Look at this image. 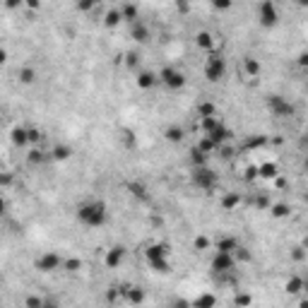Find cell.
<instances>
[{"label": "cell", "instance_id": "1", "mask_svg": "<svg viewBox=\"0 0 308 308\" xmlns=\"http://www.w3.org/2000/svg\"><path fill=\"white\" fill-rule=\"evenodd\" d=\"M75 219L85 229H101L109 221V205L101 198H89L82 200L75 207Z\"/></svg>", "mask_w": 308, "mask_h": 308}, {"label": "cell", "instance_id": "2", "mask_svg": "<svg viewBox=\"0 0 308 308\" xmlns=\"http://www.w3.org/2000/svg\"><path fill=\"white\" fill-rule=\"evenodd\" d=\"M144 260L157 275H169L171 272V258H169V246L166 243H149L144 248Z\"/></svg>", "mask_w": 308, "mask_h": 308}, {"label": "cell", "instance_id": "3", "mask_svg": "<svg viewBox=\"0 0 308 308\" xmlns=\"http://www.w3.org/2000/svg\"><path fill=\"white\" fill-rule=\"evenodd\" d=\"M202 75L207 82H221L224 75H226V60L219 51H212L205 58V65H202Z\"/></svg>", "mask_w": 308, "mask_h": 308}, {"label": "cell", "instance_id": "4", "mask_svg": "<svg viewBox=\"0 0 308 308\" xmlns=\"http://www.w3.org/2000/svg\"><path fill=\"white\" fill-rule=\"evenodd\" d=\"M200 125H202V132H205L207 137H212V140L219 144V147H221V144H226L231 140V130L219 121V118H217V116L200 118Z\"/></svg>", "mask_w": 308, "mask_h": 308}, {"label": "cell", "instance_id": "5", "mask_svg": "<svg viewBox=\"0 0 308 308\" xmlns=\"http://www.w3.org/2000/svg\"><path fill=\"white\" fill-rule=\"evenodd\" d=\"M190 183H193V188H198V190H205V193H209V190H214V188H217L219 178H217V174L209 169V164H205V166H193V169H190Z\"/></svg>", "mask_w": 308, "mask_h": 308}, {"label": "cell", "instance_id": "6", "mask_svg": "<svg viewBox=\"0 0 308 308\" xmlns=\"http://www.w3.org/2000/svg\"><path fill=\"white\" fill-rule=\"evenodd\" d=\"M265 106H267V111L275 118H291V116H296V106L286 97H282V94H267L265 97Z\"/></svg>", "mask_w": 308, "mask_h": 308}, {"label": "cell", "instance_id": "7", "mask_svg": "<svg viewBox=\"0 0 308 308\" xmlns=\"http://www.w3.org/2000/svg\"><path fill=\"white\" fill-rule=\"evenodd\" d=\"M258 24L263 29H275L279 24V8L275 0H260L258 3Z\"/></svg>", "mask_w": 308, "mask_h": 308}, {"label": "cell", "instance_id": "8", "mask_svg": "<svg viewBox=\"0 0 308 308\" xmlns=\"http://www.w3.org/2000/svg\"><path fill=\"white\" fill-rule=\"evenodd\" d=\"M159 82L164 85L169 92H181V89L186 87V75L178 70V67L174 65H164L162 70H159Z\"/></svg>", "mask_w": 308, "mask_h": 308}, {"label": "cell", "instance_id": "9", "mask_svg": "<svg viewBox=\"0 0 308 308\" xmlns=\"http://www.w3.org/2000/svg\"><path fill=\"white\" fill-rule=\"evenodd\" d=\"M63 263H65V258H60V253H55V251H44V253L34 260V267H36L39 272H44V275H51V272L63 270Z\"/></svg>", "mask_w": 308, "mask_h": 308}, {"label": "cell", "instance_id": "10", "mask_svg": "<svg viewBox=\"0 0 308 308\" xmlns=\"http://www.w3.org/2000/svg\"><path fill=\"white\" fill-rule=\"evenodd\" d=\"M234 267H236V255H234V253H221V251H214L212 260H209V270H212L214 275H229Z\"/></svg>", "mask_w": 308, "mask_h": 308}, {"label": "cell", "instance_id": "11", "mask_svg": "<svg viewBox=\"0 0 308 308\" xmlns=\"http://www.w3.org/2000/svg\"><path fill=\"white\" fill-rule=\"evenodd\" d=\"M135 85H137V89H142V92H149L157 85H162L159 82V72H154V70H140L135 75Z\"/></svg>", "mask_w": 308, "mask_h": 308}, {"label": "cell", "instance_id": "12", "mask_svg": "<svg viewBox=\"0 0 308 308\" xmlns=\"http://www.w3.org/2000/svg\"><path fill=\"white\" fill-rule=\"evenodd\" d=\"M123 260H125V248L123 246H111L106 255H104V265L109 267V270H116V267H121Z\"/></svg>", "mask_w": 308, "mask_h": 308}, {"label": "cell", "instance_id": "13", "mask_svg": "<svg viewBox=\"0 0 308 308\" xmlns=\"http://www.w3.org/2000/svg\"><path fill=\"white\" fill-rule=\"evenodd\" d=\"M195 44H198V48H200V51H205V53H212V51H217L214 34L207 32V29H202V32L195 34Z\"/></svg>", "mask_w": 308, "mask_h": 308}, {"label": "cell", "instance_id": "14", "mask_svg": "<svg viewBox=\"0 0 308 308\" xmlns=\"http://www.w3.org/2000/svg\"><path fill=\"white\" fill-rule=\"evenodd\" d=\"M239 248H241V243H239L236 236H219V239L214 241V251H221V253H234L236 255Z\"/></svg>", "mask_w": 308, "mask_h": 308}, {"label": "cell", "instance_id": "15", "mask_svg": "<svg viewBox=\"0 0 308 308\" xmlns=\"http://www.w3.org/2000/svg\"><path fill=\"white\" fill-rule=\"evenodd\" d=\"M130 36L137 41V44H149V39H152V34H149V27L144 22H132L130 24Z\"/></svg>", "mask_w": 308, "mask_h": 308}, {"label": "cell", "instance_id": "16", "mask_svg": "<svg viewBox=\"0 0 308 308\" xmlns=\"http://www.w3.org/2000/svg\"><path fill=\"white\" fill-rule=\"evenodd\" d=\"M121 22H123L121 8H111V10H106V15H104V27H106V29H116Z\"/></svg>", "mask_w": 308, "mask_h": 308}, {"label": "cell", "instance_id": "17", "mask_svg": "<svg viewBox=\"0 0 308 308\" xmlns=\"http://www.w3.org/2000/svg\"><path fill=\"white\" fill-rule=\"evenodd\" d=\"M258 176L265 178V181H272V178L279 176V166L275 162H265V164L258 166Z\"/></svg>", "mask_w": 308, "mask_h": 308}, {"label": "cell", "instance_id": "18", "mask_svg": "<svg viewBox=\"0 0 308 308\" xmlns=\"http://www.w3.org/2000/svg\"><path fill=\"white\" fill-rule=\"evenodd\" d=\"M183 137H186V130H183L181 125H169V128L164 130V140H166V142L178 144V142H183Z\"/></svg>", "mask_w": 308, "mask_h": 308}, {"label": "cell", "instance_id": "19", "mask_svg": "<svg viewBox=\"0 0 308 308\" xmlns=\"http://www.w3.org/2000/svg\"><path fill=\"white\" fill-rule=\"evenodd\" d=\"M243 72L255 80V77L260 75V60L253 58V55H246V58H243Z\"/></svg>", "mask_w": 308, "mask_h": 308}, {"label": "cell", "instance_id": "20", "mask_svg": "<svg viewBox=\"0 0 308 308\" xmlns=\"http://www.w3.org/2000/svg\"><path fill=\"white\" fill-rule=\"evenodd\" d=\"M188 159H190V166H205V164H209V154L202 152L198 144L190 149V157H188Z\"/></svg>", "mask_w": 308, "mask_h": 308}, {"label": "cell", "instance_id": "21", "mask_svg": "<svg viewBox=\"0 0 308 308\" xmlns=\"http://www.w3.org/2000/svg\"><path fill=\"white\" fill-rule=\"evenodd\" d=\"M121 12H123V22H128V24H132V22H137L140 20V10H137V5L135 3H125L121 8Z\"/></svg>", "mask_w": 308, "mask_h": 308}, {"label": "cell", "instance_id": "22", "mask_svg": "<svg viewBox=\"0 0 308 308\" xmlns=\"http://www.w3.org/2000/svg\"><path fill=\"white\" fill-rule=\"evenodd\" d=\"M12 144H17V147H27V144H29V128H20V125H17V128H15V130H12Z\"/></svg>", "mask_w": 308, "mask_h": 308}, {"label": "cell", "instance_id": "23", "mask_svg": "<svg viewBox=\"0 0 308 308\" xmlns=\"http://www.w3.org/2000/svg\"><path fill=\"white\" fill-rule=\"evenodd\" d=\"M51 157H53L55 162H67L72 157V147L70 144H55L53 149H51Z\"/></svg>", "mask_w": 308, "mask_h": 308}, {"label": "cell", "instance_id": "24", "mask_svg": "<svg viewBox=\"0 0 308 308\" xmlns=\"http://www.w3.org/2000/svg\"><path fill=\"white\" fill-rule=\"evenodd\" d=\"M239 205H241V198H239L236 193H224V195H221V209L231 212V209H236Z\"/></svg>", "mask_w": 308, "mask_h": 308}, {"label": "cell", "instance_id": "25", "mask_svg": "<svg viewBox=\"0 0 308 308\" xmlns=\"http://www.w3.org/2000/svg\"><path fill=\"white\" fill-rule=\"evenodd\" d=\"M289 212H291V207H289L286 202H272V205H270V214H272L275 219H284V217H289Z\"/></svg>", "mask_w": 308, "mask_h": 308}, {"label": "cell", "instance_id": "26", "mask_svg": "<svg viewBox=\"0 0 308 308\" xmlns=\"http://www.w3.org/2000/svg\"><path fill=\"white\" fill-rule=\"evenodd\" d=\"M97 8H99V0H75V10L82 12V15H89Z\"/></svg>", "mask_w": 308, "mask_h": 308}, {"label": "cell", "instance_id": "27", "mask_svg": "<svg viewBox=\"0 0 308 308\" xmlns=\"http://www.w3.org/2000/svg\"><path fill=\"white\" fill-rule=\"evenodd\" d=\"M303 284H306L303 277H291V279H286V291H289V294H301V291H303Z\"/></svg>", "mask_w": 308, "mask_h": 308}, {"label": "cell", "instance_id": "28", "mask_svg": "<svg viewBox=\"0 0 308 308\" xmlns=\"http://www.w3.org/2000/svg\"><path fill=\"white\" fill-rule=\"evenodd\" d=\"M198 147H200V149H202V152H207L209 157H212V154H214V152H217V149H219V144L214 142L212 137H207V135H202V137H200Z\"/></svg>", "mask_w": 308, "mask_h": 308}, {"label": "cell", "instance_id": "29", "mask_svg": "<svg viewBox=\"0 0 308 308\" xmlns=\"http://www.w3.org/2000/svg\"><path fill=\"white\" fill-rule=\"evenodd\" d=\"M198 116H200V118H207V116H217V106H214V101H200Z\"/></svg>", "mask_w": 308, "mask_h": 308}, {"label": "cell", "instance_id": "30", "mask_svg": "<svg viewBox=\"0 0 308 308\" xmlns=\"http://www.w3.org/2000/svg\"><path fill=\"white\" fill-rule=\"evenodd\" d=\"M212 246H214V241H212V239H207V236H202V234L193 239V248H195L198 253H202V251H207V248H212Z\"/></svg>", "mask_w": 308, "mask_h": 308}, {"label": "cell", "instance_id": "31", "mask_svg": "<svg viewBox=\"0 0 308 308\" xmlns=\"http://www.w3.org/2000/svg\"><path fill=\"white\" fill-rule=\"evenodd\" d=\"M217 303V296L214 294H200L198 298H193V306H202V308H209Z\"/></svg>", "mask_w": 308, "mask_h": 308}, {"label": "cell", "instance_id": "32", "mask_svg": "<svg viewBox=\"0 0 308 308\" xmlns=\"http://www.w3.org/2000/svg\"><path fill=\"white\" fill-rule=\"evenodd\" d=\"M34 80H36V70H34V67H20V82H22V85H32Z\"/></svg>", "mask_w": 308, "mask_h": 308}, {"label": "cell", "instance_id": "33", "mask_svg": "<svg viewBox=\"0 0 308 308\" xmlns=\"http://www.w3.org/2000/svg\"><path fill=\"white\" fill-rule=\"evenodd\" d=\"M128 190H130L135 198H140V200H147V190H144L142 183H128Z\"/></svg>", "mask_w": 308, "mask_h": 308}, {"label": "cell", "instance_id": "34", "mask_svg": "<svg viewBox=\"0 0 308 308\" xmlns=\"http://www.w3.org/2000/svg\"><path fill=\"white\" fill-rule=\"evenodd\" d=\"M27 162H29V164H41V162H44V152H41L39 147L29 149V154H27Z\"/></svg>", "mask_w": 308, "mask_h": 308}, {"label": "cell", "instance_id": "35", "mask_svg": "<svg viewBox=\"0 0 308 308\" xmlns=\"http://www.w3.org/2000/svg\"><path fill=\"white\" fill-rule=\"evenodd\" d=\"M209 3H212V8L217 12H226L234 8V0H209Z\"/></svg>", "mask_w": 308, "mask_h": 308}, {"label": "cell", "instance_id": "36", "mask_svg": "<svg viewBox=\"0 0 308 308\" xmlns=\"http://www.w3.org/2000/svg\"><path fill=\"white\" fill-rule=\"evenodd\" d=\"M80 267H82V260H80V258H67L65 263H63V270H65V272H77Z\"/></svg>", "mask_w": 308, "mask_h": 308}, {"label": "cell", "instance_id": "37", "mask_svg": "<svg viewBox=\"0 0 308 308\" xmlns=\"http://www.w3.org/2000/svg\"><path fill=\"white\" fill-rule=\"evenodd\" d=\"M137 63H140V55H137V53H128V55H125V67L135 70V67H137Z\"/></svg>", "mask_w": 308, "mask_h": 308}, {"label": "cell", "instance_id": "38", "mask_svg": "<svg viewBox=\"0 0 308 308\" xmlns=\"http://www.w3.org/2000/svg\"><path fill=\"white\" fill-rule=\"evenodd\" d=\"M24 306H27V308H41V306H46V303H44V298H39V296H29L27 301H24Z\"/></svg>", "mask_w": 308, "mask_h": 308}, {"label": "cell", "instance_id": "39", "mask_svg": "<svg viewBox=\"0 0 308 308\" xmlns=\"http://www.w3.org/2000/svg\"><path fill=\"white\" fill-rule=\"evenodd\" d=\"M128 301H132V303H142V301H144V294L140 291V289H135V291H128Z\"/></svg>", "mask_w": 308, "mask_h": 308}, {"label": "cell", "instance_id": "40", "mask_svg": "<svg viewBox=\"0 0 308 308\" xmlns=\"http://www.w3.org/2000/svg\"><path fill=\"white\" fill-rule=\"evenodd\" d=\"M291 258H294V260H303V258H306V246H296V248L291 251Z\"/></svg>", "mask_w": 308, "mask_h": 308}, {"label": "cell", "instance_id": "41", "mask_svg": "<svg viewBox=\"0 0 308 308\" xmlns=\"http://www.w3.org/2000/svg\"><path fill=\"white\" fill-rule=\"evenodd\" d=\"M123 140H125V147H135V144H137V137H135L130 130L123 132Z\"/></svg>", "mask_w": 308, "mask_h": 308}, {"label": "cell", "instance_id": "42", "mask_svg": "<svg viewBox=\"0 0 308 308\" xmlns=\"http://www.w3.org/2000/svg\"><path fill=\"white\" fill-rule=\"evenodd\" d=\"M265 142H267V137H255V140H248L246 147H248V149H255V147H263Z\"/></svg>", "mask_w": 308, "mask_h": 308}, {"label": "cell", "instance_id": "43", "mask_svg": "<svg viewBox=\"0 0 308 308\" xmlns=\"http://www.w3.org/2000/svg\"><path fill=\"white\" fill-rule=\"evenodd\" d=\"M41 140V132L36 130V128H29V144H36Z\"/></svg>", "mask_w": 308, "mask_h": 308}, {"label": "cell", "instance_id": "44", "mask_svg": "<svg viewBox=\"0 0 308 308\" xmlns=\"http://www.w3.org/2000/svg\"><path fill=\"white\" fill-rule=\"evenodd\" d=\"M24 5H27L29 10H39V8H41V0H24Z\"/></svg>", "mask_w": 308, "mask_h": 308}, {"label": "cell", "instance_id": "45", "mask_svg": "<svg viewBox=\"0 0 308 308\" xmlns=\"http://www.w3.org/2000/svg\"><path fill=\"white\" fill-rule=\"evenodd\" d=\"M298 65H301V67H308V51H303V53L298 55Z\"/></svg>", "mask_w": 308, "mask_h": 308}, {"label": "cell", "instance_id": "46", "mask_svg": "<svg viewBox=\"0 0 308 308\" xmlns=\"http://www.w3.org/2000/svg\"><path fill=\"white\" fill-rule=\"evenodd\" d=\"M258 176V166H248L246 169V178H255Z\"/></svg>", "mask_w": 308, "mask_h": 308}, {"label": "cell", "instance_id": "47", "mask_svg": "<svg viewBox=\"0 0 308 308\" xmlns=\"http://www.w3.org/2000/svg\"><path fill=\"white\" fill-rule=\"evenodd\" d=\"M5 5H8V8H20V5H24V0H8V3H5Z\"/></svg>", "mask_w": 308, "mask_h": 308}, {"label": "cell", "instance_id": "48", "mask_svg": "<svg viewBox=\"0 0 308 308\" xmlns=\"http://www.w3.org/2000/svg\"><path fill=\"white\" fill-rule=\"evenodd\" d=\"M236 303H239V306H246V303H251V296H239Z\"/></svg>", "mask_w": 308, "mask_h": 308}, {"label": "cell", "instance_id": "49", "mask_svg": "<svg viewBox=\"0 0 308 308\" xmlns=\"http://www.w3.org/2000/svg\"><path fill=\"white\" fill-rule=\"evenodd\" d=\"M296 8H308V0H291Z\"/></svg>", "mask_w": 308, "mask_h": 308}, {"label": "cell", "instance_id": "50", "mask_svg": "<svg viewBox=\"0 0 308 308\" xmlns=\"http://www.w3.org/2000/svg\"><path fill=\"white\" fill-rule=\"evenodd\" d=\"M303 202H306V205H308V190H306V193H303Z\"/></svg>", "mask_w": 308, "mask_h": 308}, {"label": "cell", "instance_id": "51", "mask_svg": "<svg viewBox=\"0 0 308 308\" xmlns=\"http://www.w3.org/2000/svg\"><path fill=\"white\" fill-rule=\"evenodd\" d=\"M303 291H306V294H308V279H306V284H303Z\"/></svg>", "mask_w": 308, "mask_h": 308}, {"label": "cell", "instance_id": "52", "mask_svg": "<svg viewBox=\"0 0 308 308\" xmlns=\"http://www.w3.org/2000/svg\"><path fill=\"white\" fill-rule=\"evenodd\" d=\"M303 166H306V169H308V157H306V162H303Z\"/></svg>", "mask_w": 308, "mask_h": 308}, {"label": "cell", "instance_id": "53", "mask_svg": "<svg viewBox=\"0 0 308 308\" xmlns=\"http://www.w3.org/2000/svg\"><path fill=\"white\" fill-rule=\"evenodd\" d=\"M306 87H308V80H306Z\"/></svg>", "mask_w": 308, "mask_h": 308}]
</instances>
